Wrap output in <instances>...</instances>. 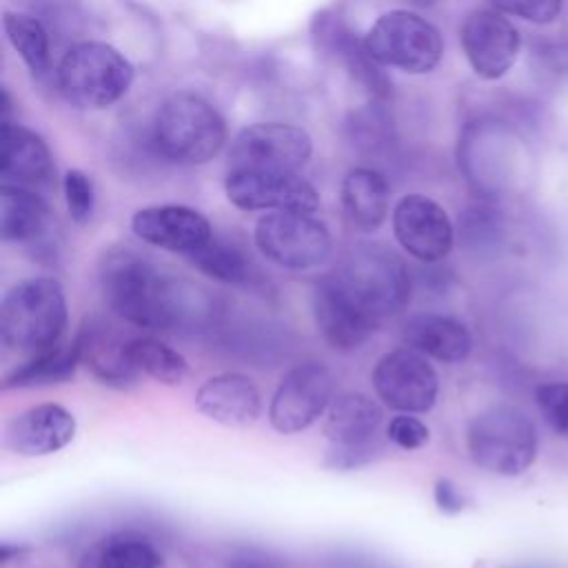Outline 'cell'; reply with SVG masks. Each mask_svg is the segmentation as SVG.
Returning a JSON list of instances; mask_svg holds the SVG:
<instances>
[{"instance_id":"obj_1","label":"cell","mask_w":568,"mask_h":568,"mask_svg":"<svg viewBox=\"0 0 568 568\" xmlns=\"http://www.w3.org/2000/svg\"><path fill=\"white\" fill-rule=\"evenodd\" d=\"M98 282L106 308L131 326L169 331L180 320L182 304L175 282L133 248H109L100 260Z\"/></svg>"},{"instance_id":"obj_2","label":"cell","mask_w":568,"mask_h":568,"mask_svg":"<svg viewBox=\"0 0 568 568\" xmlns=\"http://www.w3.org/2000/svg\"><path fill=\"white\" fill-rule=\"evenodd\" d=\"M69 306L55 277H29L13 284L0 302V339L11 351L40 353L55 346L67 328Z\"/></svg>"},{"instance_id":"obj_3","label":"cell","mask_w":568,"mask_h":568,"mask_svg":"<svg viewBox=\"0 0 568 568\" xmlns=\"http://www.w3.org/2000/svg\"><path fill=\"white\" fill-rule=\"evenodd\" d=\"M466 448L481 470L499 477H519L537 457L539 435L521 408L493 404L468 424Z\"/></svg>"},{"instance_id":"obj_4","label":"cell","mask_w":568,"mask_h":568,"mask_svg":"<svg viewBox=\"0 0 568 568\" xmlns=\"http://www.w3.org/2000/svg\"><path fill=\"white\" fill-rule=\"evenodd\" d=\"M224 140L222 115L200 95L175 93L155 113L153 142L171 162L204 164L220 153Z\"/></svg>"},{"instance_id":"obj_5","label":"cell","mask_w":568,"mask_h":568,"mask_svg":"<svg viewBox=\"0 0 568 568\" xmlns=\"http://www.w3.org/2000/svg\"><path fill=\"white\" fill-rule=\"evenodd\" d=\"M133 82L131 62L111 44L80 42L58 67L62 95L80 109H104L118 102Z\"/></svg>"},{"instance_id":"obj_6","label":"cell","mask_w":568,"mask_h":568,"mask_svg":"<svg viewBox=\"0 0 568 568\" xmlns=\"http://www.w3.org/2000/svg\"><path fill=\"white\" fill-rule=\"evenodd\" d=\"M333 275L379 322L397 315L410 302L408 266L384 246L355 248Z\"/></svg>"},{"instance_id":"obj_7","label":"cell","mask_w":568,"mask_h":568,"mask_svg":"<svg viewBox=\"0 0 568 568\" xmlns=\"http://www.w3.org/2000/svg\"><path fill=\"white\" fill-rule=\"evenodd\" d=\"M364 49L377 64L406 73H428L439 64L444 42L428 20L413 11L395 9L377 18L364 38Z\"/></svg>"},{"instance_id":"obj_8","label":"cell","mask_w":568,"mask_h":568,"mask_svg":"<svg viewBox=\"0 0 568 568\" xmlns=\"http://www.w3.org/2000/svg\"><path fill=\"white\" fill-rule=\"evenodd\" d=\"M255 246L273 264L293 271L320 266L333 248L324 222L304 211H271L255 224Z\"/></svg>"},{"instance_id":"obj_9","label":"cell","mask_w":568,"mask_h":568,"mask_svg":"<svg viewBox=\"0 0 568 568\" xmlns=\"http://www.w3.org/2000/svg\"><path fill=\"white\" fill-rule=\"evenodd\" d=\"M335 397V377L322 362H304L293 366L277 384L268 422L282 435L302 433L313 426Z\"/></svg>"},{"instance_id":"obj_10","label":"cell","mask_w":568,"mask_h":568,"mask_svg":"<svg viewBox=\"0 0 568 568\" xmlns=\"http://www.w3.org/2000/svg\"><path fill=\"white\" fill-rule=\"evenodd\" d=\"M377 397L397 413H428L439 395V377L426 355L402 346L384 353L373 373Z\"/></svg>"},{"instance_id":"obj_11","label":"cell","mask_w":568,"mask_h":568,"mask_svg":"<svg viewBox=\"0 0 568 568\" xmlns=\"http://www.w3.org/2000/svg\"><path fill=\"white\" fill-rule=\"evenodd\" d=\"M306 131L284 122H260L242 129L229 151V169L297 173L311 158Z\"/></svg>"},{"instance_id":"obj_12","label":"cell","mask_w":568,"mask_h":568,"mask_svg":"<svg viewBox=\"0 0 568 568\" xmlns=\"http://www.w3.org/2000/svg\"><path fill=\"white\" fill-rule=\"evenodd\" d=\"M224 191L242 211H304L320 206V195L300 173L229 169Z\"/></svg>"},{"instance_id":"obj_13","label":"cell","mask_w":568,"mask_h":568,"mask_svg":"<svg viewBox=\"0 0 568 568\" xmlns=\"http://www.w3.org/2000/svg\"><path fill=\"white\" fill-rule=\"evenodd\" d=\"M311 302L320 335L339 353L357 351L379 326V320L371 315L333 273L315 282Z\"/></svg>"},{"instance_id":"obj_14","label":"cell","mask_w":568,"mask_h":568,"mask_svg":"<svg viewBox=\"0 0 568 568\" xmlns=\"http://www.w3.org/2000/svg\"><path fill=\"white\" fill-rule=\"evenodd\" d=\"M393 233L408 255L426 264L444 260L455 240L448 213L422 193L404 195L395 204Z\"/></svg>"},{"instance_id":"obj_15","label":"cell","mask_w":568,"mask_h":568,"mask_svg":"<svg viewBox=\"0 0 568 568\" xmlns=\"http://www.w3.org/2000/svg\"><path fill=\"white\" fill-rule=\"evenodd\" d=\"M129 339L131 335H126L118 324L100 315L84 317L73 337L80 355V366H84L104 386H133L140 377V371L131 362Z\"/></svg>"},{"instance_id":"obj_16","label":"cell","mask_w":568,"mask_h":568,"mask_svg":"<svg viewBox=\"0 0 568 568\" xmlns=\"http://www.w3.org/2000/svg\"><path fill=\"white\" fill-rule=\"evenodd\" d=\"M462 47L479 78L497 80L517 60L519 33L501 11L475 9L462 24Z\"/></svg>"},{"instance_id":"obj_17","label":"cell","mask_w":568,"mask_h":568,"mask_svg":"<svg viewBox=\"0 0 568 568\" xmlns=\"http://www.w3.org/2000/svg\"><path fill=\"white\" fill-rule=\"evenodd\" d=\"M131 229L142 242L184 255L195 253L213 237L209 220L200 211L180 204L140 209L131 217Z\"/></svg>"},{"instance_id":"obj_18","label":"cell","mask_w":568,"mask_h":568,"mask_svg":"<svg viewBox=\"0 0 568 568\" xmlns=\"http://www.w3.org/2000/svg\"><path fill=\"white\" fill-rule=\"evenodd\" d=\"M75 437V417L60 404H38L4 426V446L22 457H44L62 450Z\"/></svg>"},{"instance_id":"obj_19","label":"cell","mask_w":568,"mask_h":568,"mask_svg":"<svg viewBox=\"0 0 568 568\" xmlns=\"http://www.w3.org/2000/svg\"><path fill=\"white\" fill-rule=\"evenodd\" d=\"M195 408L220 426L248 428L262 415V395L251 377L220 373L200 384Z\"/></svg>"},{"instance_id":"obj_20","label":"cell","mask_w":568,"mask_h":568,"mask_svg":"<svg viewBox=\"0 0 568 568\" xmlns=\"http://www.w3.org/2000/svg\"><path fill=\"white\" fill-rule=\"evenodd\" d=\"M402 342L444 364L464 362L473 351V337L466 324L439 313H417L408 317L402 328Z\"/></svg>"},{"instance_id":"obj_21","label":"cell","mask_w":568,"mask_h":568,"mask_svg":"<svg viewBox=\"0 0 568 568\" xmlns=\"http://www.w3.org/2000/svg\"><path fill=\"white\" fill-rule=\"evenodd\" d=\"M53 162L40 135L22 124H2L0 133V175L4 184L36 186L51 178Z\"/></svg>"},{"instance_id":"obj_22","label":"cell","mask_w":568,"mask_h":568,"mask_svg":"<svg viewBox=\"0 0 568 568\" xmlns=\"http://www.w3.org/2000/svg\"><path fill=\"white\" fill-rule=\"evenodd\" d=\"M382 422L384 413L375 399L357 390H346L328 404L322 430L335 446H357L375 442Z\"/></svg>"},{"instance_id":"obj_23","label":"cell","mask_w":568,"mask_h":568,"mask_svg":"<svg viewBox=\"0 0 568 568\" xmlns=\"http://www.w3.org/2000/svg\"><path fill=\"white\" fill-rule=\"evenodd\" d=\"M78 568H166V561L149 535L113 530L84 548Z\"/></svg>"},{"instance_id":"obj_24","label":"cell","mask_w":568,"mask_h":568,"mask_svg":"<svg viewBox=\"0 0 568 568\" xmlns=\"http://www.w3.org/2000/svg\"><path fill=\"white\" fill-rule=\"evenodd\" d=\"M390 189L373 169H351L342 182V206L348 222L359 231H375L388 215Z\"/></svg>"},{"instance_id":"obj_25","label":"cell","mask_w":568,"mask_h":568,"mask_svg":"<svg viewBox=\"0 0 568 568\" xmlns=\"http://www.w3.org/2000/svg\"><path fill=\"white\" fill-rule=\"evenodd\" d=\"M49 224L47 202L29 186H0V237L7 244L33 242Z\"/></svg>"},{"instance_id":"obj_26","label":"cell","mask_w":568,"mask_h":568,"mask_svg":"<svg viewBox=\"0 0 568 568\" xmlns=\"http://www.w3.org/2000/svg\"><path fill=\"white\" fill-rule=\"evenodd\" d=\"M80 366V355L75 342L55 344L40 353H33L29 359L18 364L2 377V390L11 388H36L69 382Z\"/></svg>"},{"instance_id":"obj_27","label":"cell","mask_w":568,"mask_h":568,"mask_svg":"<svg viewBox=\"0 0 568 568\" xmlns=\"http://www.w3.org/2000/svg\"><path fill=\"white\" fill-rule=\"evenodd\" d=\"M129 355L140 373L160 384L178 386L189 375L186 357L153 335H131Z\"/></svg>"},{"instance_id":"obj_28","label":"cell","mask_w":568,"mask_h":568,"mask_svg":"<svg viewBox=\"0 0 568 568\" xmlns=\"http://www.w3.org/2000/svg\"><path fill=\"white\" fill-rule=\"evenodd\" d=\"M189 260L200 273L224 284H242L251 277V264L246 255L233 242L220 240L215 235L202 248L191 253Z\"/></svg>"},{"instance_id":"obj_29","label":"cell","mask_w":568,"mask_h":568,"mask_svg":"<svg viewBox=\"0 0 568 568\" xmlns=\"http://www.w3.org/2000/svg\"><path fill=\"white\" fill-rule=\"evenodd\" d=\"M4 33L27 67L40 75L49 69V38L44 27L31 16L4 13Z\"/></svg>"},{"instance_id":"obj_30","label":"cell","mask_w":568,"mask_h":568,"mask_svg":"<svg viewBox=\"0 0 568 568\" xmlns=\"http://www.w3.org/2000/svg\"><path fill=\"white\" fill-rule=\"evenodd\" d=\"M537 408L544 422L568 439V382H546L535 390Z\"/></svg>"},{"instance_id":"obj_31","label":"cell","mask_w":568,"mask_h":568,"mask_svg":"<svg viewBox=\"0 0 568 568\" xmlns=\"http://www.w3.org/2000/svg\"><path fill=\"white\" fill-rule=\"evenodd\" d=\"M62 186H64V200H67V211L71 220L78 224H84L91 217L95 206V193L89 175H84L78 169H71L67 171Z\"/></svg>"},{"instance_id":"obj_32","label":"cell","mask_w":568,"mask_h":568,"mask_svg":"<svg viewBox=\"0 0 568 568\" xmlns=\"http://www.w3.org/2000/svg\"><path fill=\"white\" fill-rule=\"evenodd\" d=\"M386 437L402 450H417L428 444L430 430L413 413H397L386 426Z\"/></svg>"},{"instance_id":"obj_33","label":"cell","mask_w":568,"mask_h":568,"mask_svg":"<svg viewBox=\"0 0 568 568\" xmlns=\"http://www.w3.org/2000/svg\"><path fill=\"white\" fill-rule=\"evenodd\" d=\"M497 11L524 18L528 22H552L561 11V0H493Z\"/></svg>"},{"instance_id":"obj_34","label":"cell","mask_w":568,"mask_h":568,"mask_svg":"<svg viewBox=\"0 0 568 568\" xmlns=\"http://www.w3.org/2000/svg\"><path fill=\"white\" fill-rule=\"evenodd\" d=\"M377 450H379V446L375 442L357 444V446H335V444H331V448L326 450V457H324V466H328L333 470L359 468V466L373 462Z\"/></svg>"},{"instance_id":"obj_35","label":"cell","mask_w":568,"mask_h":568,"mask_svg":"<svg viewBox=\"0 0 568 568\" xmlns=\"http://www.w3.org/2000/svg\"><path fill=\"white\" fill-rule=\"evenodd\" d=\"M433 499L439 513L444 515H457L466 508V497L464 493L457 488V484H453L450 479L442 477L435 481L433 486Z\"/></svg>"},{"instance_id":"obj_36","label":"cell","mask_w":568,"mask_h":568,"mask_svg":"<svg viewBox=\"0 0 568 568\" xmlns=\"http://www.w3.org/2000/svg\"><path fill=\"white\" fill-rule=\"evenodd\" d=\"M224 568H286L280 559L262 552V550H240L229 557Z\"/></svg>"},{"instance_id":"obj_37","label":"cell","mask_w":568,"mask_h":568,"mask_svg":"<svg viewBox=\"0 0 568 568\" xmlns=\"http://www.w3.org/2000/svg\"><path fill=\"white\" fill-rule=\"evenodd\" d=\"M27 550H29V548H27V546H22V544L2 541V544H0V564H2V566H7L9 561H13V559L22 557Z\"/></svg>"}]
</instances>
